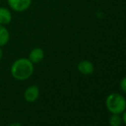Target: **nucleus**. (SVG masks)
<instances>
[{"label": "nucleus", "instance_id": "obj_2", "mask_svg": "<svg viewBox=\"0 0 126 126\" xmlns=\"http://www.w3.org/2000/svg\"><path fill=\"white\" fill-rule=\"evenodd\" d=\"M106 106L112 114H121L126 109V100L120 94H110L106 100Z\"/></svg>", "mask_w": 126, "mask_h": 126}, {"label": "nucleus", "instance_id": "obj_8", "mask_svg": "<svg viewBox=\"0 0 126 126\" xmlns=\"http://www.w3.org/2000/svg\"><path fill=\"white\" fill-rule=\"evenodd\" d=\"M10 40V33L3 25L0 24V47H3L8 44Z\"/></svg>", "mask_w": 126, "mask_h": 126}, {"label": "nucleus", "instance_id": "obj_7", "mask_svg": "<svg viewBox=\"0 0 126 126\" xmlns=\"http://www.w3.org/2000/svg\"><path fill=\"white\" fill-rule=\"evenodd\" d=\"M12 20V15L10 11L5 7H0V24L6 25L10 23Z\"/></svg>", "mask_w": 126, "mask_h": 126}, {"label": "nucleus", "instance_id": "obj_1", "mask_svg": "<svg viewBox=\"0 0 126 126\" xmlns=\"http://www.w3.org/2000/svg\"><path fill=\"white\" fill-rule=\"evenodd\" d=\"M10 73L18 81L27 80L33 73V63L28 58H18L12 63Z\"/></svg>", "mask_w": 126, "mask_h": 126}, {"label": "nucleus", "instance_id": "obj_5", "mask_svg": "<svg viewBox=\"0 0 126 126\" xmlns=\"http://www.w3.org/2000/svg\"><path fill=\"white\" fill-rule=\"evenodd\" d=\"M77 70L82 75H91L94 70V64L88 60H82L77 65Z\"/></svg>", "mask_w": 126, "mask_h": 126}, {"label": "nucleus", "instance_id": "obj_3", "mask_svg": "<svg viewBox=\"0 0 126 126\" xmlns=\"http://www.w3.org/2000/svg\"><path fill=\"white\" fill-rule=\"evenodd\" d=\"M8 4L13 10L16 12L25 11L30 7L32 0H7Z\"/></svg>", "mask_w": 126, "mask_h": 126}, {"label": "nucleus", "instance_id": "obj_4", "mask_svg": "<svg viewBox=\"0 0 126 126\" xmlns=\"http://www.w3.org/2000/svg\"><path fill=\"white\" fill-rule=\"evenodd\" d=\"M40 95V89L36 85L28 87L24 92V98L27 102H34Z\"/></svg>", "mask_w": 126, "mask_h": 126}, {"label": "nucleus", "instance_id": "obj_13", "mask_svg": "<svg viewBox=\"0 0 126 126\" xmlns=\"http://www.w3.org/2000/svg\"><path fill=\"white\" fill-rule=\"evenodd\" d=\"M2 58H3V50H2L1 47H0V60L2 59Z\"/></svg>", "mask_w": 126, "mask_h": 126}, {"label": "nucleus", "instance_id": "obj_6", "mask_svg": "<svg viewBox=\"0 0 126 126\" xmlns=\"http://www.w3.org/2000/svg\"><path fill=\"white\" fill-rule=\"evenodd\" d=\"M44 58V51L40 47L33 48V50L30 51L28 59L33 63H39L43 60Z\"/></svg>", "mask_w": 126, "mask_h": 126}, {"label": "nucleus", "instance_id": "obj_9", "mask_svg": "<svg viewBox=\"0 0 126 126\" xmlns=\"http://www.w3.org/2000/svg\"><path fill=\"white\" fill-rule=\"evenodd\" d=\"M109 123L111 126H121L123 120L122 118L119 116V114H112L110 117Z\"/></svg>", "mask_w": 126, "mask_h": 126}, {"label": "nucleus", "instance_id": "obj_11", "mask_svg": "<svg viewBox=\"0 0 126 126\" xmlns=\"http://www.w3.org/2000/svg\"><path fill=\"white\" fill-rule=\"evenodd\" d=\"M122 120H123V122L125 124V125H126V111H125L123 112V117H122Z\"/></svg>", "mask_w": 126, "mask_h": 126}, {"label": "nucleus", "instance_id": "obj_10", "mask_svg": "<svg viewBox=\"0 0 126 126\" xmlns=\"http://www.w3.org/2000/svg\"><path fill=\"white\" fill-rule=\"evenodd\" d=\"M120 88L124 92H126V76L124 77L120 81Z\"/></svg>", "mask_w": 126, "mask_h": 126}, {"label": "nucleus", "instance_id": "obj_12", "mask_svg": "<svg viewBox=\"0 0 126 126\" xmlns=\"http://www.w3.org/2000/svg\"><path fill=\"white\" fill-rule=\"evenodd\" d=\"M10 126H22V125H21V124H19V123H13Z\"/></svg>", "mask_w": 126, "mask_h": 126}]
</instances>
